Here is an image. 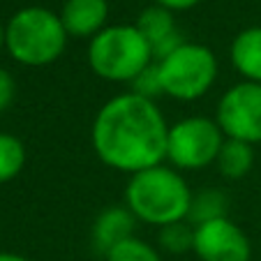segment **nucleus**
<instances>
[{"instance_id": "obj_5", "label": "nucleus", "mask_w": 261, "mask_h": 261, "mask_svg": "<svg viewBox=\"0 0 261 261\" xmlns=\"http://www.w3.org/2000/svg\"><path fill=\"white\" fill-rule=\"evenodd\" d=\"M162 93L178 102H194L213 88L217 79V56L197 42H182L169 56L155 60Z\"/></svg>"}, {"instance_id": "obj_19", "label": "nucleus", "mask_w": 261, "mask_h": 261, "mask_svg": "<svg viewBox=\"0 0 261 261\" xmlns=\"http://www.w3.org/2000/svg\"><path fill=\"white\" fill-rule=\"evenodd\" d=\"M16 95V81L5 67H0V114L10 109V104L14 102Z\"/></svg>"}, {"instance_id": "obj_15", "label": "nucleus", "mask_w": 261, "mask_h": 261, "mask_svg": "<svg viewBox=\"0 0 261 261\" xmlns=\"http://www.w3.org/2000/svg\"><path fill=\"white\" fill-rule=\"evenodd\" d=\"M217 217H227V197L220 190H203V192L194 194L188 222L197 227L201 222L217 220Z\"/></svg>"}, {"instance_id": "obj_4", "label": "nucleus", "mask_w": 261, "mask_h": 261, "mask_svg": "<svg viewBox=\"0 0 261 261\" xmlns=\"http://www.w3.org/2000/svg\"><path fill=\"white\" fill-rule=\"evenodd\" d=\"M155 63L150 44L137 25H107L88 44V65L99 79L111 84H132Z\"/></svg>"}, {"instance_id": "obj_3", "label": "nucleus", "mask_w": 261, "mask_h": 261, "mask_svg": "<svg viewBox=\"0 0 261 261\" xmlns=\"http://www.w3.org/2000/svg\"><path fill=\"white\" fill-rule=\"evenodd\" d=\"M69 35L60 14L46 7H23L5 25V49L25 67H44L65 54Z\"/></svg>"}, {"instance_id": "obj_12", "label": "nucleus", "mask_w": 261, "mask_h": 261, "mask_svg": "<svg viewBox=\"0 0 261 261\" xmlns=\"http://www.w3.org/2000/svg\"><path fill=\"white\" fill-rule=\"evenodd\" d=\"M229 58L243 81L261 84V25L245 28L233 37L229 46Z\"/></svg>"}, {"instance_id": "obj_18", "label": "nucleus", "mask_w": 261, "mask_h": 261, "mask_svg": "<svg viewBox=\"0 0 261 261\" xmlns=\"http://www.w3.org/2000/svg\"><path fill=\"white\" fill-rule=\"evenodd\" d=\"M132 93L134 95H141V97H148V99H155L158 95H164L162 93V84H160V74H158V65H150L148 69H143L139 74L137 79L132 81Z\"/></svg>"}, {"instance_id": "obj_13", "label": "nucleus", "mask_w": 261, "mask_h": 261, "mask_svg": "<svg viewBox=\"0 0 261 261\" xmlns=\"http://www.w3.org/2000/svg\"><path fill=\"white\" fill-rule=\"evenodd\" d=\"M215 167L229 180H238V178L247 176L254 167V146L238 141V139H224L220 155L215 160Z\"/></svg>"}, {"instance_id": "obj_7", "label": "nucleus", "mask_w": 261, "mask_h": 261, "mask_svg": "<svg viewBox=\"0 0 261 261\" xmlns=\"http://www.w3.org/2000/svg\"><path fill=\"white\" fill-rule=\"evenodd\" d=\"M215 120L227 139L261 143V84L241 81L220 97Z\"/></svg>"}, {"instance_id": "obj_10", "label": "nucleus", "mask_w": 261, "mask_h": 261, "mask_svg": "<svg viewBox=\"0 0 261 261\" xmlns=\"http://www.w3.org/2000/svg\"><path fill=\"white\" fill-rule=\"evenodd\" d=\"M60 21L69 37L93 40L95 35L107 28L109 3L107 0H65Z\"/></svg>"}, {"instance_id": "obj_2", "label": "nucleus", "mask_w": 261, "mask_h": 261, "mask_svg": "<svg viewBox=\"0 0 261 261\" xmlns=\"http://www.w3.org/2000/svg\"><path fill=\"white\" fill-rule=\"evenodd\" d=\"M192 190L182 173L167 164L132 173L125 188V206L139 222L167 227L188 220L192 208Z\"/></svg>"}, {"instance_id": "obj_22", "label": "nucleus", "mask_w": 261, "mask_h": 261, "mask_svg": "<svg viewBox=\"0 0 261 261\" xmlns=\"http://www.w3.org/2000/svg\"><path fill=\"white\" fill-rule=\"evenodd\" d=\"M5 46V25L0 23V49Z\"/></svg>"}, {"instance_id": "obj_14", "label": "nucleus", "mask_w": 261, "mask_h": 261, "mask_svg": "<svg viewBox=\"0 0 261 261\" xmlns=\"http://www.w3.org/2000/svg\"><path fill=\"white\" fill-rule=\"evenodd\" d=\"M25 167V146L19 137L0 132V182H7Z\"/></svg>"}, {"instance_id": "obj_8", "label": "nucleus", "mask_w": 261, "mask_h": 261, "mask_svg": "<svg viewBox=\"0 0 261 261\" xmlns=\"http://www.w3.org/2000/svg\"><path fill=\"white\" fill-rule=\"evenodd\" d=\"M192 252L201 261H250L252 245L236 222L229 217L201 222L194 227Z\"/></svg>"}, {"instance_id": "obj_21", "label": "nucleus", "mask_w": 261, "mask_h": 261, "mask_svg": "<svg viewBox=\"0 0 261 261\" xmlns=\"http://www.w3.org/2000/svg\"><path fill=\"white\" fill-rule=\"evenodd\" d=\"M0 261H30L21 254H14V252H0Z\"/></svg>"}, {"instance_id": "obj_16", "label": "nucleus", "mask_w": 261, "mask_h": 261, "mask_svg": "<svg viewBox=\"0 0 261 261\" xmlns=\"http://www.w3.org/2000/svg\"><path fill=\"white\" fill-rule=\"evenodd\" d=\"M104 259L107 261H164L162 254H160L153 245H148L146 241H141V238H137V236H132V238H127V241L118 243L116 247H111V250L104 254Z\"/></svg>"}, {"instance_id": "obj_20", "label": "nucleus", "mask_w": 261, "mask_h": 261, "mask_svg": "<svg viewBox=\"0 0 261 261\" xmlns=\"http://www.w3.org/2000/svg\"><path fill=\"white\" fill-rule=\"evenodd\" d=\"M201 0H155V5L164 7L169 12H185V10H192L197 7Z\"/></svg>"}, {"instance_id": "obj_11", "label": "nucleus", "mask_w": 261, "mask_h": 261, "mask_svg": "<svg viewBox=\"0 0 261 261\" xmlns=\"http://www.w3.org/2000/svg\"><path fill=\"white\" fill-rule=\"evenodd\" d=\"M137 217L129 213L127 206L104 208L93 222V245L99 254H107L111 247L134 236Z\"/></svg>"}, {"instance_id": "obj_1", "label": "nucleus", "mask_w": 261, "mask_h": 261, "mask_svg": "<svg viewBox=\"0 0 261 261\" xmlns=\"http://www.w3.org/2000/svg\"><path fill=\"white\" fill-rule=\"evenodd\" d=\"M169 127L155 99L123 93L102 104L90 141L107 167L132 176L167 162Z\"/></svg>"}, {"instance_id": "obj_6", "label": "nucleus", "mask_w": 261, "mask_h": 261, "mask_svg": "<svg viewBox=\"0 0 261 261\" xmlns=\"http://www.w3.org/2000/svg\"><path fill=\"white\" fill-rule=\"evenodd\" d=\"M224 139L215 118L188 116L169 127L167 160L178 171H199L215 164Z\"/></svg>"}, {"instance_id": "obj_9", "label": "nucleus", "mask_w": 261, "mask_h": 261, "mask_svg": "<svg viewBox=\"0 0 261 261\" xmlns=\"http://www.w3.org/2000/svg\"><path fill=\"white\" fill-rule=\"evenodd\" d=\"M139 33L146 37V42L150 44L153 51V58L160 60L164 56H169L173 49L185 42V37L180 35V30L176 28V21H173V12L164 10L160 5L146 7V10L139 14L137 23Z\"/></svg>"}, {"instance_id": "obj_17", "label": "nucleus", "mask_w": 261, "mask_h": 261, "mask_svg": "<svg viewBox=\"0 0 261 261\" xmlns=\"http://www.w3.org/2000/svg\"><path fill=\"white\" fill-rule=\"evenodd\" d=\"M160 245H162V250L171 252V254L190 252L194 247V224L182 220L162 227L160 229Z\"/></svg>"}]
</instances>
